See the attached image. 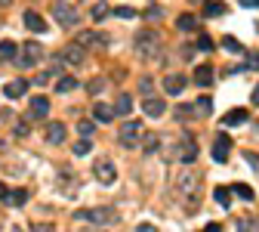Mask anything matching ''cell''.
<instances>
[{"label":"cell","mask_w":259,"mask_h":232,"mask_svg":"<svg viewBox=\"0 0 259 232\" xmlns=\"http://www.w3.org/2000/svg\"><path fill=\"white\" fill-rule=\"evenodd\" d=\"M139 136H142V121L130 118V121H124V124H120V133H118V139H120V146H124V149H136L139 142H142Z\"/></svg>","instance_id":"6da1fadb"},{"label":"cell","mask_w":259,"mask_h":232,"mask_svg":"<svg viewBox=\"0 0 259 232\" xmlns=\"http://www.w3.org/2000/svg\"><path fill=\"white\" fill-rule=\"evenodd\" d=\"M40 56H44V47L28 41V44H22V53L16 56V62H18V68H31V65L40 62Z\"/></svg>","instance_id":"7a4b0ae2"},{"label":"cell","mask_w":259,"mask_h":232,"mask_svg":"<svg viewBox=\"0 0 259 232\" xmlns=\"http://www.w3.org/2000/svg\"><path fill=\"white\" fill-rule=\"evenodd\" d=\"M74 217H78V220H90V223L105 226V223L114 220V207H90V210H78Z\"/></svg>","instance_id":"3957f363"},{"label":"cell","mask_w":259,"mask_h":232,"mask_svg":"<svg viewBox=\"0 0 259 232\" xmlns=\"http://www.w3.org/2000/svg\"><path fill=\"white\" fill-rule=\"evenodd\" d=\"M52 16L59 19V25H62V28H74V25H78V10H74L71 4H62V0L52 7Z\"/></svg>","instance_id":"277c9868"},{"label":"cell","mask_w":259,"mask_h":232,"mask_svg":"<svg viewBox=\"0 0 259 232\" xmlns=\"http://www.w3.org/2000/svg\"><path fill=\"white\" fill-rule=\"evenodd\" d=\"M136 44H139V53H142V56H158V50H160L154 31H142L139 38H136Z\"/></svg>","instance_id":"5b68a950"},{"label":"cell","mask_w":259,"mask_h":232,"mask_svg":"<svg viewBox=\"0 0 259 232\" xmlns=\"http://www.w3.org/2000/svg\"><path fill=\"white\" fill-rule=\"evenodd\" d=\"M65 124L62 121H50L46 124V130H44V139L50 142V146H59V142H65Z\"/></svg>","instance_id":"8992f818"},{"label":"cell","mask_w":259,"mask_h":232,"mask_svg":"<svg viewBox=\"0 0 259 232\" xmlns=\"http://www.w3.org/2000/svg\"><path fill=\"white\" fill-rule=\"evenodd\" d=\"M228 149H232V139L226 133H219L216 142H213V158L216 161H228Z\"/></svg>","instance_id":"52a82bcc"},{"label":"cell","mask_w":259,"mask_h":232,"mask_svg":"<svg viewBox=\"0 0 259 232\" xmlns=\"http://www.w3.org/2000/svg\"><path fill=\"white\" fill-rule=\"evenodd\" d=\"M164 99H158V96H148V99H142V112L148 115V118H160L164 115Z\"/></svg>","instance_id":"ba28073f"},{"label":"cell","mask_w":259,"mask_h":232,"mask_svg":"<svg viewBox=\"0 0 259 232\" xmlns=\"http://www.w3.org/2000/svg\"><path fill=\"white\" fill-rule=\"evenodd\" d=\"M96 180L99 183H114L118 180V170H114V164H111V161H102V164H96Z\"/></svg>","instance_id":"9c48e42d"},{"label":"cell","mask_w":259,"mask_h":232,"mask_svg":"<svg viewBox=\"0 0 259 232\" xmlns=\"http://www.w3.org/2000/svg\"><path fill=\"white\" fill-rule=\"evenodd\" d=\"M194 186H198V173H192L188 167H185L182 176H179V195H192Z\"/></svg>","instance_id":"30bf717a"},{"label":"cell","mask_w":259,"mask_h":232,"mask_svg":"<svg viewBox=\"0 0 259 232\" xmlns=\"http://www.w3.org/2000/svg\"><path fill=\"white\" fill-rule=\"evenodd\" d=\"M74 44H80V47L86 50V47H102V44H105V38H102V34H96V31H80Z\"/></svg>","instance_id":"8fae6325"},{"label":"cell","mask_w":259,"mask_h":232,"mask_svg":"<svg viewBox=\"0 0 259 232\" xmlns=\"http://www.w3.org/2000/svg\"><path fill=\"white\" fill-rule=\"evenodd\" d=\"M62 59L71 62V65H80V62H84V47H80V44H68V47L62 50Z\"/></svg>","instance_id":"7c38bea8"},{"label":"cell","mask_w":259,"mask_h":232,"mask_svg":"<svg viewBox=\"0 0 259 232\" xmlns=\"http://www.w3.org/2000/svg\"><path fill=\"white\" fill-rule=\"evenodd\" d=\"M28 90V81L25 78H16V81H10L6 87H4V96H10V99H18V96H22Z\"/></svg>","instance_id":"4fadbf2b"},{"label":"cell","mask_w":259,"mask_h":232,"mask_svg":"<svg viewBox=\"0 0 259 232\" xmlns=\"http://www.w3.org/2000/svg\"><path fill=\"white\" fill-rule=\"evenodd\" d=\"M50 115V99L46 96H34L31 99V118H46Z\"/></svg>","instance_id":"5bb4252c"},{"label":"cell","mask_w":259,"mask_h":232,"mask_svg":"<svg viewBox=\"0 0 259 232\" xmlns=\"http://www.w3.org/2000/svg\"><path fill=\"white\" fill-rule=\"evenodd\" d=\"M247 118H250V112H244V109H232V112H226L222 124H226V127H238V124H244Z\"/></svg>","instance_id":"9a60e30c"},{"label":"cell","mask_w":259,"mask_h":232,"mask_svg":"<svg viewBox=\"0 0 259 232\" xmlns=\"http://www.w3.org/2000/svg\"><path fill=\"white\" fill-rule=\"evenodd\" d=\"M194 84L198 87H210L213 84V68L210 65H198L194 68Z\"/></svg>","instance_id":"2e32d148"},{"label":"cell","mask_w":259,"mask_h":232,"mask_svg":"<svg viewBox=\"0 0 259 232\" xmlns=\"http://www.w3.org/2000/svg\"><path fill=\"white\" fill-rule=\"evenodd\" d=\"M92 115H96V121H102V124H108V121H114V109H111V105H105V102H96L92 105Z\"/></svg>","instance_id":"e0dca14e"},{"label":"cell","mask_w":259,"mask_h":232,"mask_svg":"<svg viewBox=\"0 0 259 232\" xmlns=\"http://www.w3.org/2000/svg\"><path fill=\"white\" fill-rule=\"evenodd\" d=\"M25 25H28V31H34V34L46 31V22H44V16H37V13H25Z\"/></svg>","instance_id":"ac0fdd59"},{"label":"cell","mask_w":259,"mask_h":232,"mask_svg":"<svg viewBox=\"0 0 259 232\" xmlns=\"http://www.w3.org/2000/svg\"><path fill=\"white\" fill-rule=\"evenodd\" d=\"M182 87H185V78L182 75H166L164 78V90L166 93H182Z\"/></svg>","instance_id":"d6986e66"},{"label":"cell","mask_w":259,"mask_h":232,"mask_svg":"<svg viewBox=\"0 0 259 232\" xmlns=\"http://www.w3.org/2000/svg\"><path fill=\"white\" fill-rule=\"evenodd\" d=\"M182 164H192L194 158H198V142H192V139H182Z\"/></svg>","instance_id":"ffe728a7"},{"label":"cell","mask_w":259,"mask_h":232,"mask_svg":"<svg viewBox=\"0 0 259 232\" xmlns=\"http://www.w3.org/2000/svg\"><path fill=\"white\" fill-rule=\"evenodd\" d=\"M6 204H12V207H18V204H25L28 201V192L25 189H12V192H6V198H4Z\"/></svg>","instance_id":"44dd1931"},{"label":"cell","mask_w":259,"mask_h":232,"mask_svg":"<svg viewBox=\"0 0 259 232\" xmlns=\"http://www.w3.org/2000/svg\"><path fill=\"white\" fill-rule=\"evenodd\" d=\"M130 109H133V99H130L126 93H120V96H118V102H114V112L126 118V115H130Z\"/></svg>","instance_id":"7402d4cb"},{"label":"cell","mask_w":259,"mask_h":232,"mask_svg":"<svg viewBox=\"0 0 259 232\" xmlns=\"http://www.w3.org/2000/svg\"><path fill=\"white\" fill-rule=\"evenodd\" d=\"M213 198H216V204L228 207V204H232V189H228V186H219V189L213 192Z\"/></svg>","instance_id":"603a6c76"},{"label":"cell","mask_w":259,"mask_h":232,"mask_svg":"<svg viewBox=\"0 0 259 232\" xmlns=\"http://www.w3.org/2000/svg\"><path fill=\"white\" fill-rule=\"evenodd\" d=\"M176 25H179L182 31H194V28H198V19H194L192 13H182L179 19H176Z\"/></svg>","instance_id":"cb8c5ba5"},{"label":"cell","mask_w":259,"mask_h":232,"mask_svg":"<svg viewBox=\"0 0 259 232\" xmlns=\"http://www.w3.org/2000/svg\"><path fill=\"white\" fill-rule=\"evenodd\" d=\"M56 90H59V93H71V90H78V78H74V75L62 78L59 84H56Z\"/></svg>","instance_id":"d4e9b609"},{"label":"cell","mask_w":259,"mask_h":232,"mask_svg":"<svg viewBox=\"0 0 259 232\" xmlns=\"http://www.w3.org/2000/svg\"><path fill=\"white\" fill-rule=\"evenodd\" d=\"M238 232H259V220H256V217H244V220H238Z\"/></svg>","instance_id":"484cf974"},{"label":"cell","mask_w":259,"mask_h":232,"mask_svg":"<svg viewBox=\"0 0 259 232\" xmlns=\"http://www.w3.org/2000/svg\"><path fill=\"white\" fill-rule=\"evenodd\" d=\"M18 53H16V44L12 41H4L0 44V59H16Z\"/></svg>","instance_id":"4316f807"},{"label":"cell","mask_w":259,"mask_h":232,"mask_svg":"<svg viewBox=\"0 0 259 232\" xmlns=\"http://www.w3.org/2000/svg\"><path fill=\"white\" fill-rule=\"evenodd\" d=\"M232 192H238V195H240V198H244V201H253V198H256V192H253L250 186H244V183H238V186H232Z\"/></svg>","instance_id":"83f0119b"},{"label":"cell","mask_w":259,"mask_h":232,"mask_svg":"<svg viewBox=\"0 0 259 232\" xmlns=\"http://www.w3.org/2000/svg\"><path fill=\"white\" fill-rule=\"evenodd\" d=\"M142 149L145 152H158V133H145L142 136Z\"/></svg>","instance_id":"f1b7e54d"},{"label":"cell","mask_w":259,"mask_h":232,"mask_svg":"<svg viewBox=\"0 0 259 232\" xmlns=\"http://www.w3.org/2000/svg\"><path fill=\"white\" fill-rule=\"evenodd\" d=\"M108 13H111V10H108V4H102V0H99V4H92V10H90L92 19H105Z\"/></svg>","instance_id":"f546056e"},{"label":"cell","mask_w":259,"mask_h":232,"mask_svg":"<svg viewBox=\"0 0 259 232\" xmlns=\"http://www.w3.org/2000/svg\"><path fill=\"white\" fill-rule=\"evenodd\" d=\"M204 13H207L210 19H216V16H226V4H207V7H204Z\"/></svg>","instance_id":"4dcf8cb0"},{"label":"cell","mask_w":259,"mask_h":232,"mask_svg":"<svg viewBox=\"0 0 259 232\" xmlns=\"http://www.w3.org/2000/svg\"><path fill=\"white\" fill-rule=\"evenodd\" d=\"M222 47H226L228 53H240V50H244V47L238 44V38H232V34H228V38H222Z\"/></svg>","instance_id":"1f68e13d"},{"label":"cell","mask_w":259,"mask_h":232,"mask_svg":"<svg viewBox=\"0 0 259 232\" xmlns=\"http://www.w3.org/2000/svg\"><path fill=\"white\" fill-rule=\"evenodd\" d=\"M114 16H118V19H136L139 13H136L133 7H118V10H114Z\"/></svg>","instance_id":"d6a6232c"},{"label":"cell","mask_w":259,"mask_h":232,"mask_svg":"<svg viewBox=\"0 0 259 232\" xmlns=\"http://www.w3.org/2000/svg\"><path fill=\"white\" fill-rule=\"evenodd\" d=\"M90 139H80V142H74V155H90Z\"/></svg>","instance_id":"836d02e7"},{"label":"cell","mask_w":259,"mask_h":232,"mask_svg":"<svg viewBox=\"0 0 259 232\" xmlns=\"http://www.w3.org/2000/svg\"><path fill=\"white\" fill-rule=\"evenodd\" d=\"M198 50H204V53H210V50H213V41L207 38V34H200V38H198Z\"/></svg>","instance_id":"e575fe53"},{"label":"cell","mask_w":259,"mask_h":232,"mask_svg":"<svg viewBox=\"0 0 259 232\" xmlns=\"http://www.w3.org/2000/svg\"><path fill=\"white\" fill-rule=\"evenodd\" d=\"M198 109H200L204 115H210V109H213V102H210V96H200V99H198Z\"/></svg>","instance_id":"d590c367"},{"label":"cell","mask_w":259,"mask_h":232,"mask_svg":"<svg viewBox=\"0 0 259 232\" xmlns=\"http://www.w3.org/2000/svg\"><path fill=\"white\" fill-rule=\"evenodd\" d=\"M176 115L185 121V118H188V115H194V105H179V109H176Z\"/></svg>","instance_id":"8d00e7d4"},{"label":"cell","mask_w":259,"mask_h":232,"mask_svg":"<svg viewBox=\"0 0 259 232\" xmlns=\"http://www.w3.org/2000/svg\"><path fill=\"white\" fill-rule=\"evenodd\" d=\"M92 127H96L92 121H80V124H78V130H80L84 136H90V133H92Z\"/></svg>","instance_id":"74e56055"},{"label":"cell","mask_w":259,"mask_h":232,"mask_svg":"<svg viewBox=\"0 0 259 232\" xmlns=\"http://www.w3.org/2000/svg\"><path fill=\"white\" fill-rule=\"evenodd\" d=\"M244 158H247V164H253V170H259V155L256 152H244Z\"/></svg>","instance_id":"f35d334b"},{"label":"cell","mask_w":259,"mask_h":232,"mask_svg":"<svg viewBox=\"0 0 259 232\" xmlns=\"http://www.w3.org/2000/svg\"><path fill=\"white\" fill-rule=\"evenodd\" d=\"M34 232H56L50 223H34Z\"/></svg>","instance_id":"ab89813d"},{"label":"cell","mask_w":259,"mask_h":232,"mask_svg":"<svg viewBox=\"0 0 259 232\" xmlns=\"http://www.w3.org/2000/svg\"><path fill=\"white\" fill-rule=\"evenodd\" d=\"M240 7H247V10H259V0H240Z\"/></svg>","instance_id":"60d3db41"},{"label":"cell","mask_w":259,"mask_h":232,"mask_svg":"<svg viewBox=\"0 0 259 232\" xmlns=\"http://www.w3.org/2000/svg\"><path fill=\"white\" fill-rule=\"evenodd\" d=\"M16 133L18 136H28V124H16Z\"/></svg>","instance_id":"b9f144b4"},{"label":"cell","mask_w":259,"mask_h":232,"mask_svg":"<svg viewBox=\"0 0 259 232\" xmlns=\"http://www.w3.org/2000/svg\"><path fill=\"white\" fill-rule=\"evenodd\" d=\"M139 87H142V93H152V81H148V78H142V84H139Z\"/></svg>","instance_id":"7bdbcfd3"},{"label":"cell","mask_w":259,"mask_h":232,"mask_svg":"<svg viewBox=\"0 0 259 232\" xmlns=\"http://www.w3.org/2000/svg\"><path fill=\"white\" fill-rule=\"evenodd\" d=\"M136 232H158V229H154V226H152V223H142V226H139V229H136Z\"/></svg>","instance_id":"ee69618b"},{"label":"cell","mask_w":259,"mask_h":232,"mask_svg":"<svg viewBox=\"0 0 259 232\" xmlns=\"http://www.w3.org/2000/svg\"><path fill=\"white\" fill-rule=\"evenodd\" d=\"M204 232H222V226H219V223H210V226L204 229Z\"/></svg>","instance_id":"f6af8a7d"},{"label":"cell","mask_w":259,"mask_h":232,"mask_svg":"<svg viewBox=\"0 0 259 232\" xmlns=\"http://www.w3.org/2000/svg\"><path fill=\"white\" fill-rule=\"evenodd\" d=\"M250 65H253V68H259V53H253V56H250Z\"/></svg>","instance_id":"bcb514c9"},{"label":"cell","mask_w":259,"mask_h":232,"mask_svg":"<svg viewBox=\"0 0 259 232\" xmlns=\"http://www.w3.org/2000/svg\"><path fill=\"white\" fill-rule=\"evenodd\" d=\"M253 105H259V84H256V90H253Z\"/></svg>","instance_id":"7dc6e473"},{"label":"cell","mask_w":259,"mask_h":232,"mask_svg":"<svg viewBox=\"0 0 259 232\" xmlns=\"http://www.w3.org/2000/svg\"><path fill=\"white\" fill-rule=\"evenodd\" d=\"M0 198H6V186L4 183H0Z\"/></svg>","instance_id":"c3c4849f"},{"label":"cell","mask_w":259,"mask_h":232,"mask_svg":"<svg viewBox=\"0 0 259 232\" xmlns=\"http://www.w3.org/2000/svg\"><path fill=\"white\" fill-rule=\"evenodd\" d=\"M0 4H10V0H0Z\"/></svg>","instance_id":"681fc988"},{"label":"cell","mask_w":259,"mask_h":232,"mask_svg":"<svg viewBox=\"0 0 259 232\" xmlns=\"http://www.w3.org/2000/svg\"><path fill=\"white\" fill-rule=\"evenodd\" d=\"M192 4H200V0H192Z\"/></svg>","instance_id":"f907efd6"}]
</instances>
